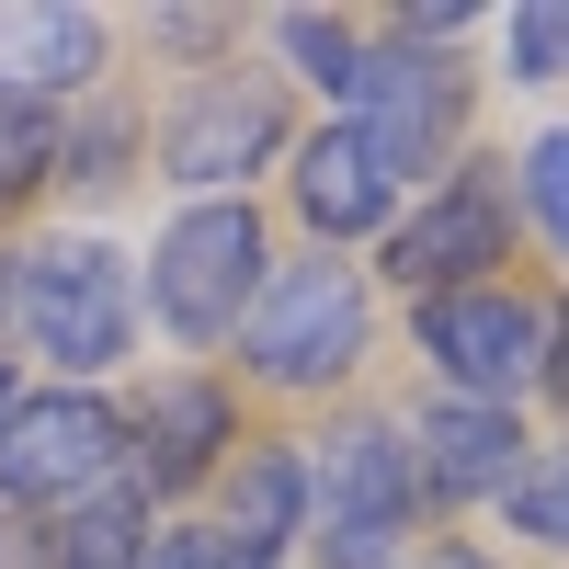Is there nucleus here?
Masks as SVG:
<instances>
[{"mask_svg": "<svg viewBox=\"0 0 569 569\" xmlns=\"http://www.w3.org/2000/svg\"><path fill=\"white\" fill-rule=\"evenodd\" d=\"M217 490H228L217 558L228 569H284V547L308 536V467H297V445H240L217 467Z\"/></svg>", "mask_w": 569, "mask_h": 569, "instance_id": "nucleus-14", "label": "nucleus"}, {"mask_svg": "<svg viewBox=\"0 0 569 569\" xmlns=\"http://www.w3.org/2000/svg\"><path fill=\"white\" fill-rule=\"evenodd\" d=\"M137 569H228L206 525H149V547H137Z\"/></svg>", "mask_w": 569, "mask_h": 569, "instance_id": "nucleus-22", "label": "nucleus"}, {"mask_svg": "<svg viewBox=\"0 0 569 569\" xmlns=\"http://www.w3.org/2000/svg\"><path fill=\"white\" fill-rule=\"evenodd\" d=\"M536 388H547V399L569 410V297L547 308V365H536Z\"/></svg>", "mask_w": 569, "mask_h": 569, "instance_id": "nucleus-25", "label": "nucleus"}, {"mask_svg": "<svg viewBox=\"0 0 569 569\" xmlns=\"http://www.w3.org/2000/svg\"><path fill=\"white\" fill-rule=\"evenodd\" d=\"M501 58H512L525 91H558L569 80V0H525V12L501 23Z\"/></svg>", "mask_w": 569, "mask_h": 569, "instance_id": "nucleus-19", "label": "nucleus"}, {"mask_svg": "<svg viewBox=\"0 0 569 569\" xmlns=\"http://www.w3.org/2000/svg\"><path fill=\"white\" fill-rule=\"evenodd\" d=\"M0 569H58V558H46V525H34V512H0Z\"/></svg>", "mask_w": 569, "mask_h": 569, "instance_id": "nucleus-24", "label": "nucleus"}, {"mask_svg": "<svg viewBox=\"0 0 569 569\" xmlns=\"http://www.w3.org/2000/svg\"><path fill=\"white\" fill-rule=\"evenodd\" d=\"M376 353V284L342 251H308V262H273L262 297L240 319V376L273 399H319Z\"/></svg>", "mask_w": 569, "mask_h": 569, "instance_id": "nucleus-2", "label": "nucleus"}, {"mask_svg": "<svg viewBox=\"0 0 569 569\" xmlns=\"http://www.w3.org/2000/svg\"><path fill=\"white\" fill-rule=\"evenodd\" d=\"M126 479V410L103 388H46L12 410V433H0V512H69L91 490Z\"/></svg>", "mask_w": 569, "mask_h": 569, "instance_id": "nucleus-8", "label": "nucleus"}, {"mask_svg": "<svg viewBox=\"0 0 569 569\" xmlns=\"http://www.w3.org/2000/svg\"><path fill=\"white\" fill-rule=\"evenodd\" d=\"M0 330L23 353H46L58 376H114L137 342V273L114 240L58 228V240H23L0 262Z\"/></svg>", "mask_w": 569, "mask_h": 569, "instance_id": "nucleus-1", "label": "nucleus"}, {"mask_svg": "<svg viewBox=\"0 0 569 569\" xmlns=\"http://www.w3.org/2000/svg\"><path fill=\"white\" fill-rule=\"evenodd\" d=\"M399 569H490V547H467V536H433L421 558H399Z\"/></svg>", "mask_w": 569, "mask_h": 569, "instance_id": "nucleus-26", "label": "nucleus"}, {"mask_svg": "<svg viewBox=\"0 0 569 569\" xmlns=\"http://www.w3.org/2000/svg\"><path fill=\"white\" fill-rule=\"evenodd\" d=\"M34 182H58V114H46V103H12V91H0V217H12Z\"/></svg>", "mask_w": 569, "mask_h": 569, "instance_id": "nucleus-17", "label": "nucleus"}, {"mask_svg": "<svg viewBox=\"0 0 569 569\" xmlns=\"http://www.w3.org/2000/svg\"><path fill=\"white\" fill-rule=\"evenodd\" d=\"M501 512H512V536H536V547H569V433L525 456V479L501 490Z\"/></svg>", "mask_w": 569, "mask_h": 569, "instance_id": "nucleus-18", "label": "nucleus"}, {"mask_svg": "<svg viewBox=\"0 0 569 569\" xmlns=\"http://www.w3.org/2000/svg\"><path fill=\"white\" fill-rule=\"evenodd\" d=\"M512 206H525L547 240L569 251V126H547V137H525V160H512Z\"/></svg>", "mask_w": 569, "mask_h": 569, "instance_id": "nucleus-20", "label": "nucleus"}, {"mask_svg": "<svg viewBox=\"0 0 569 569\" xmlns=\"http://www.w3.org/2000/svg\"><path fill=\"white\" fill-rule=\"evenodd\" d=\"M12 410H23V388H12V365H0V433H12Z\"/></svg>", "mask_w": 569, "mask_h": 569, "instance_id": "nucleus-27", "label": "nucleus"}, {"mask_svg": "<svg viewBox=\"0 0 569 569\" xmlns=\"http://www.w3.org/2000/svg\"><path fill=\"white\" fill-rule=\"evenodd\" d=\"M103 46H114V23L103 12H58V0H12L0 12V91L12 103H46V114H69L91 80H103Z\"/></svg>", "mask_w": 569, "mask_h": 569, "instance_id": "nucleus-13", "label": "nucleus"}, {"mask_svg": "<svg viewBox=\"0 0 569 569\" xmlns=\"http://www.w3.org/2000/svg\"><path fill=\"white\" fill-rule=\"evenodd\" d=\"M273 46L297 58V80H319L330 103H342V80L365 58V23H342V12H273Z\"/></svg>", "mask_w": 569, "mask_h": 569, "instance_id": "nucleus-16", "label": "nucleus"}, {"mask_svg": "<svg viewBox=\"0 0 569 569\" xmlns=\"http://www.w3.org/2000/svg\"><path fill=\"white\" fill-rule=\"evenodd\" d=\"M512 262V160H456L445 182H421V206L388 217L376 240V273L421 297H467V284H501Z\"/></svg>", "mask_w": 569, "mask_h": 569, "instance_id": "nucleus-6", "label": "nucleus"}, {"mask_svg": "<svg viewBox=\"0 0 569 569\" xmlns=\"http://www.w3.org/2000/svg\"><path fill=\"white\" fill-rule=\"evenodd\" d=\"M58 182L114 194V182H126V126H114V114H103V126H69V114H58Z\"/></svg>", "mask_w": 569, "mask_h": 569, "instance_id": "nucleus-21", "label": "nucleus"}, {"mask_svg": "<svg viewBox=\"0 0 569 569\" xmlns=\"http://www.w3.org/2000/svg\"><path fill=\"white\" fill-rule=\"evenodd\" d=\"M399 456H410V501H433V512H467V501H501L512 479H525L536 433H525V410L421 399V410H410V433H399Z\"/></svg>", "mask_w": 569, "mask_h": 569, "instance_id": "nucleus-11", "label": "nucleus"}, {"mask_svg": "<svg viewBox=\"0 0 569 569\" xmlns=\"http://www.w3.org/2000/svg\"><path fill=\"white\" fill-rule=\"evenodd\" d=\"M137 547H149V501H137L126 479L69 501V512H46V558L58 569H137Z\"/></svg>", "mask_w": 569, "mask_h": 569, "instance_id": "nucleus-15", "label": "nucleus"}, {"mask_svg": "<svg viewBox=\"0 0 569 569\" xmlns=\"http://www.w3.org/2000/svg\"><path fill=\"white\" fill-rule=\"evenodd\" d=\"M284 194H297V217H308L319 251H342V240H388V217H399V182L365 160V137H353L342 114L284 149Z\"/></svg>", "mask_w": 569, "mask_h": 569, "instance_id": "nucleus-12", "label": "nucleus"}, {"mask_svg": "<svg viewBox=\"0 0 569 569\" xmlns=\"http://www.w3.org/2000/svg\"><path fill=\"white\" fill-rule=\"evenodd\" d=\"M410 342L445 376V399L525 410L536 365H547V308L525 297V284H467V297H421L410 308Z\"/></svg>", "mask_w": 569, "mask_h": 569, "instance_id": "nucleus-9", "label": "nucleus"}, {"mask_svg": "<svg viewBox=\"0 0 569 569\" xmlns=\"http://www.w3.org/2000/svg\"><path fill=\"white\" fill-rule=\"evenodd\" d=\"M467 114H479V80H467L445 46H399V34H365V58H353V80H342V126L365 137V160L399 182L421 171H456V149H467Z\"/></svg>", "mask_w": 569, "mask_h": 569, "instance_id": "nucleus-3", "label": "nucleus"}, {"mask_svg": "<svg viewBox=\"0 0 569 569\" xmlns=\"http://www.w3.org/2000/svg\"><path fill=\"white\" fill-rule=\"evenodd\" d=\"M228 445H240V399H228L217 376H160V388L126 410V490L149 512L160 501H194L228 467Z\"/></svg>", "mask_w": 569, "mask_h": 569, "instance_id": "nucleus-10", "label": "nucleus"}, {"mask_svg": "<svg viewBox=\"0 0 569 569\" xmlns=\"http://www.w3.org/2000/svg\"><path fill=\"white\" fill-rule=\"evenodd\" d=\"M308 467V547L319 569H399L410 558V456H399V421H330V433L297 456Z\"/></svg>", "mask_w": 569, "mask_h": 569, "instance_id": "nucleus-5", "label": "nucleus"}, {"mask_svg": "<svg viewBox=\"0 0 569 569\" xmlns=\"http://www.w3.org/2000/svg\"><path fill=\"white\" fill-rule=\"evenodd\" d=\"M149 34H160V46H228V34H240V12H160Z\"/></svg>", "mask_w": 569, "mask_h": 569, "instance_id": "nucleus-23", "label": "nucleus"}, {"mask_svg": "<svg viewBox=\"0 0 569 569\" xmlns=\"http://www.w3.org/2000/svg\"><path fill=\"white\" fill-rule=\"evenodd\" d=\"M284 149H297L284 80H273V69H240V58L194 69V80H182V103H171V126H160V171H171L194 206L240 194V182H251L262 160H284Z\"/></svg>", "mask_w": 569, "mask_h": 569, "instance_id": "nucleus-7", "label": "nucleus"}, {"mask_svg": "<svg viewBox=\"0 0 569 569\" xmlns=\"http://www.w3.org/2000/svg\"><path fill=\"white\" fill-rule=\"evenodd\" d=\"M262 273H273V240H262V206L251 194L182 206L160 240H149V319L171 330L182 353H217V342H240Z\"/></svg>", "mask_w": 569, "mask_h": 569, "instance_id": "nucleus-4", "label": "nucleus"}]
</instances>
